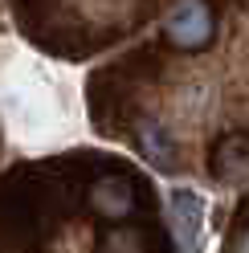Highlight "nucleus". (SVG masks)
<instances>
[{"instance_id": "nucleus-3", "label": "nucleus", "mask_w": 249, "mask_h": 253, "mask_svg": "<svg viewBox=\"0 0 249 253\" xmlns=\"http://www.w3.org/2000/svg\"><path fill=\"white\" fill-rule=\"evenodd\" d=\"M212 171L221 180H245L249 176V135H229L216 143Z\"/></svg>"}, {"instance_id": "nucleus-5", "label": "nucleus", "mask_w": 249, "mask_h": 253, "mask_svg": "<svg viewBox=\"0 0 249 253\" xmlns=\"http://www.w3.org/2000/svg\"><path fill=\"white\" fill-rule=\"evenodd\" d=\"M90 200H94V209H98L102 216H111V220L127 216V209H131V192H127L123 184H115V180H111V184H98Z\"/></svg>"}, {"instance_id": "nucleus-2", "label": "nucleus", "mask_w": 249, "mask_h": 253, "mask_svg": "<svg viewBox=\"0 0 249 253\" xmlns=\"http://www.w3.org/2000/svg\"><path fill=\"white\" fill-rule=\"evenodd\" d=\"M167 233L180 253H200L205 245V200L188 188H176L167 200Z\"/></svg>"}, {"instance_id": "nucleus-4", "label": "nucleus", "mask_w": 249, "mask_h": 253, "mask_svg": "<svg viewBox=\"0 0 249 253\" xmlns=\"http://www.w3.org/2000/svg\"><path fill=\"white\" fill-rule=\"evenodd\" d=\"M139 139H143V151H147V160L155 168H176V143H172V135H167L164 126L143 123L139 126Z\"/></svg>"}, {"instance_id": "nucleus-1", "label": "nucleus", "mask_w": 249, "mask_h": 253, "mask_svg": "<svg viewBox=\"0 0 249 253\" xmlns=\"http://www.w3.org/2000/svg\"><path fill=\"white\" fill-rule=\"evenodd\" d=\"M164 33L176 49H205L216 37V17L205 0H184L180 8H172V17L164 21Z\"/></svg>"}, {"instance_id": "nucleus-6", "label": "nucleus", "mask_w": 249, "mask_h": 253, "mask_svg": "<svg viewBox=\"0 0 249 253\" xmlns=\"http://www.w3.org/2000/svg\"><path fill=\"white\" fill-rule=\"evenodd\" d=\"M229 253H249V229H241L237 237H233V245H229Z\"/></svg>"}]
</instances>
